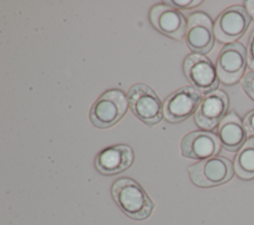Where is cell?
<instances>
[{"label":"cell","instance_id":"obj_19","mask_svg":"<svg viewBox=\"0 0 254 225\" xmlns=\"http://www.w3.org/2000/svg\"><path fill=\"white\" fill-rule=\"evenodd\" d=\"M243 124L247 133L254 137V110L250 111L244 118Z\"/></svg>","mask_w":254,"mask_h":225},{"label":"cell","instance_id":"obj_14","mask_svg":"<svg viewBox=\"0 0 254 225\" xmlns=\"http://www.w3.org/2000/svg\"><path fill=\"white\" fill-rule=\"evenodd\" d=\"M247 131L240 117L230 112L218 126V139L221 146L228 152H237L247 141Z\"/></svg>","mask_w":254,"mask_h":225},{"label":"cell","instance_id":"obj_2","mask_svg":"<svg viewBox=\"0 0 254 225\" xmlns=\"http://www.w3.org/2000/svg\"><path fill=\"white\" fill-rule=\"evenodd\" d=\"M191 182L199 187H212L229 181L234 175V166L224 157H212L188 168Z\"/></svg>","mask_w":254,"mask_h":225},{"label":"cell","instance_id":"obj_18","mask_svg":"<svg viewBox=\"0 0 254 225\" xmlns=\"http://www.w3.org/2000/svg\"><path fill=\"white\" fill-rule=\"evenodd\" d=\"M247 64L254 71V31L248 39L247 45Z\"/></svg>","mask_w":254,"mask_h":225},{"label":"cell","instance_id":"obj_11","mask_svg":"<svg viewBox=\"0 0 254 225\" xmlns=\"http://www.w3.org/2000/svg\"><path fill=\"white\" fill-rule=\"evenodd\" d=\"M221 148L218 137L206 131H193L187 134L181 142L183 157L194 160H206L215 157Z\"/></svg>","mask_w":254,"mask_h":225},{"label":"cell","instance_id":"obj_15","mask_svg":"<svg viewBox=\"0 0 254 225\" xmlns=\"http://www.w3.org/2000/svg\"><path fill=\"white\" fill-rule=\"evenodd\" d=\"M236 174L245 180L254 178V137L246 141L234 160Z\"/></svg>","mask_w":254,"mask_h":225},{"label":"cell","instance_id":"obj_10","mask_svg":"<svg viewBox=\"0 0 254 225\" xmlns=\"http://www.w3.org/2000/svg\"><path fill=\"white\" fill-rule=\"evenodd\" d=\"M228 105V96L224 91L215 90L206 94L194 113L195 124L205 130L214 129L226 116Z\"/></svg>","mask_w":254,"mask_h":225},{"label":"cell","instance_id":"obj_7","mask_svg":"<svg viewBox=\"0 0 254 225\" xmlns=\"http://www.w3.org/2000/svg\"><path fill=\"white\" fill-rule=\"evenodd\" d=\"M247 65V50L240 43L225 45L216 59V71L219 79L227 85L238 82Z\"/></svg>","mask_w":254,"mask_h":225},{"label":"cell","instance_id":"obj_5","mask_svg":"<svg viewBox=\"0 0 254 225\" xmlns=\"http://www.w3.org/2000/svg\"><path fill=\"white\" fill-rule=\"evenodd\" d=\"M251 20L246 7L241 5L228 7L215 20L214 36L221 43H235L247 32Z\"/></svg>","mask_w":254,"mask_h":225},{"label":"cell","instance_id":"obj_13","mask_svg":"<svg viewBox=\"0 0 254 225\" xmlns=\"http://www.w3.org/2000/svg\"><path fill=\"white\" fill-rule=\"evenodd\" d=\"M134 161V153L127 145H114L99 152L95 158L96 169L104 175H113L126 170Z\"/></svg>","mask_w":254,"mask_h":225},{"label":"cell","instance_id":"obj_9","mask_svg":"<svg viewBox=\"0 0 254 225\" xmlns=\"http://www.w3.org/2000/svg\"><path fill=\"white\" fill-rule=\"evenodd\" d=\"M214 27L210 17L204 12H194L188 20L186 43L194 54L204 55L214 45Z\"/></svg>","mask_w":254,"mask_h":225},{"label":"cell","instance_id":"obj_8","mask_svg":"<svg viewBox=\"0 0 254 225\" xmlns=\"http://www.w3.org/2000/svg\"><path fill=\"white\" fill-rule=\"evenodd\" d=\"M201 101V92L192 86H185L166 98L164 116L171 123L182 122L197 110Z\"/></svg>","mask_w":254,"mask_h":225},{"label":"cell","instance_id":"obj_20","mask_svg":"<svg viewBox=\"0 0 254 225\" xmlns=\"http://www.w3.org/2000/svg\"><path fill=\"white\" fill-rule=\"evenodd\" d=\"M244 4L246 5V9L250 14L251 18L254 20V1H245Z\"/></svg>","mask_w":254,"mask_h":225},{"label":"cell","instance_id":"obj_12","mask_svg":"<svg viewBox=\"0 0 254 225\" xmlns=\"http://www.w3.org/2000/svg\"><path fill=\"white\" fill-rule=\"evenodd\" d=\"M152 25L162 34L182 40L187 32V21L183 14L167 4H156L149 13Z\"/></svg>","mask_w":254,"mask_h":225},{"label":"cell","instance_id":"obj_6","mask_svg":"<svg viewBox=\"0 0 254 225\" xmlns=\"http://www.w3.org/2000/svg\"><path fill=\"white\" fill-rule=\"evenodd\" d=\"M184 72L190 84L201 93L208 94L219 85V77L213 63L202 55L191 54L184 61Z\"/></svg>","mask_w":254,"mask_h":225},{"label":"cell","instance_id":"obj_16","mask_svg":"<svg viewBox=\"0 0 254 225\" xmlns=\"http://www.w3.org/2000/svg\"><path fill=\"white\" fill-rule=\"evenodd\" d=\"M241 86L245 93L254 101V71H249L242 77Z\"/></svg>","mask_w":254,"mask_h":225},{"label":"cell","instance_id":"obj_3","mask_svg":"<svg viewBox=\"0 0 254 225\" xmlns=\"http://www.w3.org/2000/svg\"><path fill=\"white\" fill-rule=\"evenodd\" d=\"M128 105V98L123 91L107 90L91 106L90 121L97 128H109L123 117Z\"/></svg>","mask_w":254,"mask_h":225},{"label":"cell","instance_id":"obj_4","mask_svg":"<svg viewBox=\"0 0 254 225\" xmlns=\"http://www.w3.org/2000/svg\"><path fill=\"white\" fill-rule=\"evenodd\" d=\"M127 98L132 112L147 125H155L162 120L164 106L148 85L143 83L133 85L128 91Z\"/></svg>","mask_w":254,"mask_h":225},{"label":"cell","instance_id":"obj_1","mask_svg":"<svg viewBox=\"0 0 254 225\" xmlns=\"http://www.w3.org/2000/svg\"><path fill=\"white\" fill-rule=\"evenodd\" d=\"M111 193L121 211L132 219L144 220L153 212V200L143 187L130 177L116 179L112 184Z\"/></svg>","mask_w":254,"mask_h":225},{"label":"cell","instance_id":"obj_17","mask_svg":"<svg viewBox=\"0 0 254 225\" xmlns=\"http://www.w3.org/2000/svg\"><path fill=\"white\" fill-rule=\"evenodd\" d=\"M201 0H175V1H165V4L173 7V8H178V9H190L193 7L198 6L201 4Z\"/></svg>","mask_w":254,"mask_h":225}]
</instances>
